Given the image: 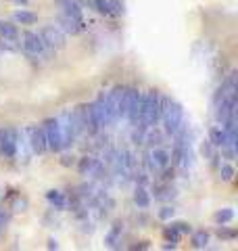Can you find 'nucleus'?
Here are the masks:
<instances>
[{"label":"nucleus","mask_w":238,"mask_h":251,"mask_svg":"<svg viewBox=\"0 0 238 251\" xmlns=\"http://www.w3.org/2000/svg\"><path fill=\"white\" fill-rule=\"evenodd\" d=\"M163 124V132L165 134L173 136L176 132L182 128V124H184V109H182V105L178 103V100H173L169 97H165V94H161V120H159Z\"/></svg>","instance_id":"nucleus-1"},{"label":"nucleus","mask_w":238,"mask_h":251,"mask_svg":"<svg viewBox=\"0 0 238 251\" xmlns=\"http://www.w3.org/2000/svg\"><path fill=\"white\" fill-rule=\"evenodd\" d=\"M161 120V92L159 90H148L142 94V109H140V126H157ZM136 124V126H138Z\"/></svg>","instance_id":"nucleus-2"},{"label":"nucleus","mask_w":238,"mask_h":251,"mask_svg":"<svg viewBox=\"0 0 238 251\" xmlns=\"http://www.w3.org/2000/svg\"><path fill=\"white\" fill-rule=\"evenodd\" d=\"M19 44L23 46V50L31 57H50V50L46 49V44L42 42V38H40L38 31H23V36H19Z\"/></svg>","instance_id":"nucleus-3"},{"label":"nucleus","mask_w":238,"mask_h":251,"mask_svg":"<svg viewBox=\"0 0 238 251\" xmlns=\"http://www.w3.org/2000/svg\"><path fill=\"white\" fill-rule=\"evenodd\" d=\"M42 130H44V136H46V147L48 151L52 153H61L63 149V134H61V126L57 117H48L44 124H42Z\"/></svg>","instance_id":"nucleus-4"},{"label":"nucleus","mask_w":238,"mask_h":251,"mask_svg":"<svg viewBox=\"0 0 238 251\" xmlns=\"http://www.w3.org/2000/svg\"><path fill=\"white\" fill-rule=\"evenodd\" d=\"M40 38H42V42L46 44V49H48L50 52H57L61 49H65V34H63V29L59 25H52V23H48V25H44L42 29L38 31Z\"/></svg>","instance_id":"nucleus-5"},{"label":"nucleus","mask_w":238,"mask_h":251,"mask_svg":"<svg viewBox=\"0 0 238 251\" xmlns=\"http://www.w3.org/2000/svg\"><path fill=\"white\" fill-rule=\"evenodd\" d=\"M25 136H27V145H29L31 155H44L46 151H48L42 126H36V124L27 126V128H25Z\"/></svg>","instance_id":"nucleus-6"},{"label":"nucleus","mask_w":238,"mask_h":251,"mask_svg":"<svg viewBox=\"0 0 238 251\" xmlns=\"http://www.w3.org/2000/svg\"><path fill=\"white\" fill-rule=\"evenodd\" d=\"M59 126H61V134H63V147H71L77 140V130H75V122H73V113L71 109H65L59 117Z\"/></svg>","instance_id":"nucleus-7"},{"label":"nucleus","mask_w":238,"mask_h":251,"mask_svg":"<svg viewBox=\"0 0 238 251\" xmlns=\"http://www.w3.org/2000/svg\"><path fill=\"white\" fill-rule=\"evenodd\" d=\"M88 4H90L96 13L105 15V17H111V19L121 17L123 11H125L121 0H88Z\"/></svg>","instance_id":"nucleus-8"},{"label":"nucleus","mask_w":238,"mask_h":251,"mask_svg":"<svg viewBox=\"0 0 238 251\" xmlns=\"http://www.w3.org/2000/svg\"><path fill=\"white\" fill-rule=\"evenodd\" d=\"M140 109H142V92L138 88H128V111H125V120L130 122V126L138 124Z\"/></svg>","instance_id":"nucleus-9"},{"label":"nucleus","mask_w":238,"mask_h":251,"mask_svg":"<svg viewBox=\"0 0 238 251\" xmlns=\"http://www.w3.org/2000/svg\"><path fill=\"white\" fill-rule=\"evenodd\" d=\"M77 172L82 176H96V178H102L105 174V163L100 159H94V157H82V159L77 161Z\"/></svg>","instance_id":"nucleus-10"},{"label":"nucleus","mask_w":238,"mask_h":251,"mask_svg":"<svg viewBox=\"0 0 238 251\" xmlns=\"http://www.w3.org/2000/svg\"><path fill=\"white\" fill-rule=\"evenodd\" d=\"M17 140H19L17 128H4V143H2V153H0V157L15 159V157H17Z\"/></svg>","instance_id":"nucleus-11"},{"label":"nucleus","mask_w":238,"mask_h":251,"mask_svg":"<svg viewBox=\"0 0 238 251\" xmlns=\"http://www.w3.org/2000/svg\"><path fill=\"white\" fill-rule=\"evenodd\" d=\"M148 155H150V161H153V166L157 168V172H163L165 168L171 166V153L167 151V149H163L161 145L150 149Z\"/></svg>","instance_id":"nucleus-12"},{"label":"nucleus","mask_w":238,"mask_h":251,"mask_svg":"<svg viewBox=\"0 0 238 251\" xmlns=\"http://www.w3.org/2000/svg\"><path fill=\"white\" fill-rule=\"evenodd\" d=\"M57 4H59V11H61L63 15H67V17L75 19L77 23H84V25H86V21H84V11H82V6H79L77 0H57Z\"/></svg>","instance_id":"nucleus-13"},{"label":"nucleus","mask_w":238,"mask_h":251,"mask_svg":"<svg viewBox=\"0 0 238 251\" xmlns=\"http://www.w3.org/2000/svg\"><path fill=\"white\" fill-rule=\"evenodd\" d=\"M59 27L63 29V34H71V36H77V34H82V31H86L84 23H77L75 19H71L63 13L59 15Z\"/></svg>","instance_id":"nucleus-14"},{"label":"nucleus","mask_w":238,"mask_h":251,"mask_svg":"<svg viewBox=\"0 0 238 251\" xmlns=\"http://www.w3.org/2000/svg\"><path fill=\"white\" fill-rule=\"evenodd\" d=\"M19 27L13 21H0V40L19 44Z\"/></svg>","instance_id":"nucleus-15"},{"label":"nucleus","mask_w":238,"mask_h":251,"mask_svg":"<svg viewBox=\"0 0 238 251\" xmlns=\"http://www.w3.org/2000/svg\"><path fill=\"white\" fill-rule=\"evenodd\" d=\"M209 143L215 149H221V147L228 145V134H226V130L221 124H215L209 128Z\"/></svg>","instance_id":"nucleus-16"},{"label":"nucleus","mask_w":238,"mask_h":251,"mask_svg":"<svg viewBox=\"0 0 238 251\" xmlns=\"http://www.w3.org/2000/svg\"><path fill=\"white\" fill-rule=\"evenodd\" d=\"M150 201H153V197H150V193L146 191V186L138 184L136 191H134V203L138 205V209H148L150 207Z\"/></svg>","instance_id":"nucleus-17"},{"label":"nucleus","mask_w":238,"mask_h":251,"mask_svg":"<svg viewBox=\"0 0 238 251\" xmlns=\"http://www.w3.org/2000/svg\"><path fill=\"white\" fill-rule=\"evenodd\" d=\"M46 201H48L50 205H52L54 209H59V211L67 209V205H69L65 193H61V191H48V193H46Z\"/></svg>","instance_id":"nucleus-18"},{"label":"nucleus","mask_w":238,"mask_h":251,"mask_svg":"<svg viewBox=\"0 0 238 251\" xmlns=\"http://www.w3.org/2000/svg\"><path fill=\"white\" fill-rule=\"evenodd\" d=\"M13 21L19 23V25H34V23L38 21V15L27 11V9H21V11L13 13Z\"/></svg>","instance_id":"nucleus-19"},{"label":"nucleus","mask_w":238,"mask_h":251,"mask_svg":"<svg viewBox=\"0 0 238 251\" xmlns=\"http://www.w3.org/2000/svg\"><path fill=\"white\" fill-rule=\"evenodd\" d=\"M190 245H192V249H205L209 245V232L207 230H192L190 232Z\"/></svg>","instance_id":"nucleus-20"},{"label":"nucleus","mask_w":238,"mask_h":251,"mask_svg":"<svg viewBox=\"0 0 238 251\" xmlns=\"http://www.w3.org/2000/svg\"><path fill=\"white\" fill-rule=\"evenodd\" d=\"M121 232H123V224H113V228L109 230V234H107V239H105V243H107V247H117V243H121Z\"/></svg>","instance_id":"nucleus-21"},{"label":"nucleus","mask_w":238,"mask_h":251,"mask_svg":"<svg viewBox=\"0 0 238 251\" xmlns=\"http://www.w3.org/2000/svg\"><path fill=\"white\" fill-rule=\"evenodd\" d=\"M213 220H215L217 224H230L234 220V209L232 207H224V209H217L215 214H213Z\"/></svg>","instance_id":"nucleus-22"},{"label":"nucleus","mask_w":238,"mask_h":251,"mask_svg":"<svg viewBox=\"0 0 238 251\" xmlns=\"http://www.w3.org/2000/svg\"><path fill=\"white\" fill-rule=\"evenodd\" d=\"M234 176H236V170H234L232 163H230V161L219 163V178L224 180V182H232Z\"/></svg>","instance_id":"nucleus-23"},{"label":"nucleus","mask_w":238,"mask_h":251,"mask_svg":"<svg viewBox=\"0 0 238 251\" xmlns=\"http://www.w3.org/2000/svg\"><path fill=\"white\" fill-rule=\"evenodd\" d=\"M163 239L167 241V243H176V245H178V241L182 239V234L169 224V226H165V228H163Z\"/></svg>","instance_id":"nucleus-24"},{"label":"nucleus","mask_w":238,"mask_h":251,"mask_svg":"<svg viewBox=\"0 0 238 251\" xmlns=\"http://www.w3.org/2000/svg\"><path fill=\"white\" fill-rule=\"evenodd\" d=\"M217 237L224 239V241H232V239H236V230L228 228V224H219L217 226Z\"/></svg>","instance_id":"nucleus-25"},{"label":"nucleus","mask_w":238,"mask_h":251,"mask_svg":"<svg viewBox=\"0 0 238 251\" xmlns=\"http://www.w3.org/2000/svg\"><path fill=\"white\" fill-rule=\"evenodd\" d=\"M9 222H11V214L6 211V207H4V205H0V234H2V232L6 230V226H9Z\"/></svg>","instance_id":"nucleus-26"},{"label":"nucleus","mask_w":238,"mask_h":251,"mask_svg":"<svg viewBox=\"0 0 238 251\" xmlns=\"http://www.w3.org/2000/svg\"><path fill=\"white\" fill-rule=\"evenodd\" d=\"M173 216H176V209H173L171 205L161 207V209H159V214H157V218H159V220H163V222H167V220H171Z\"/></svg>","instance_id":"nucleus-27"},{"label":"nucleus","mask_w":238,"mask_h":251,"mask_svg":"<svg viewBox=\"0 0 238 251\" xmlns=\"http://www.w3.org/2000/svg\"><path fill=\"white\" fill-rule=\"evenodd\" d=\"M169 195H171V197H173V188H171L169 184L157 186V195H155V197H157V199H167V197H169Z\"/></svg>","instance_id":"nucleus-28"},{"label":"nucleus","mask_w":238,"mask_h":251,"mask_svg":"<svg viewBox=\"0 0 238 251\" xmlns=\"http://www.w3.org/2000/svg\"><path fill=\"white\" fill-rule=\"evenodd\" d=\"M169 224H171L180 234H190V232H192V226H190L188 222H169Z\"/></svg>","instance_id":"nucleus-29"},{"label":"nucleus","mask_w":238,"mask_h":251,"mask_svg":"<svg viewBox=\"0 0 238 251\" xmlns=\"http://www.w3.org/2000/svg\"><path fill=\"white\" fill-rule=\"evenodd\" d=\"M132 249H148V241H140V245H132Z\"/></svg>","instance_id":"nucleus-30"},{"label":"nucleus","mask_w":238,"mask_h":251,"mask_svg":"<svg viewBox=\"0 0 238 251\" xmlns=\"http://www.w3.org/2000/svg\"><path fill=\"white\" fill-rule=\"evenodd\" d=\"M15 4H19V6H29V0H13Z\"/></svg>","instance_id":"nucleus-31"},{"label":"nucleus","mask_w":238,"mask_h":251,"mask_svg":"<svg viewBox=\"0 0 238 251\" xmlns=\"http://www.w3.org/2000/svg\"><path fill=\"white\" fill-rule=\"evenodd\" d=\"M48 249H59V243L50 239V241H48Z\"/></svg>","instance_id":"nucleus-32"}]
</instances>
